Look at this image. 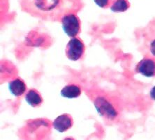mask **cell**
<instances>
[{
	"instance_id": "1",
	"label": "cell",
	"mask_w": 155,
	"mask_h": 140,
	"mask_svg": "<svg viewBox=\"0 0 155 140\" xmlns=\"http://www.w3.org/2000/svg\"><path fill=\"white\" fill-rule=\"evenodd\" d=\"M81 0H20L21 10L44 20H61L64 15L79 10Z\"/></svg>"
},
{
	"instance_id": "2",
	"label": "cell",
	"mask_w": 155,
	"mask_h": 140,
	"mask_svg": "<svg viewBox=\"0 0 155 140\" xmlns=\"http://www.w3.org/2000/svg\"><path fill=\"white\" fill-rule=\"evenodd\" d=\"M94 105L100 116L108 120H114L118 116L117 109L106 96H98L94 99Z\"/></svg>"
},
{
	"instance_id": "3",
	"label": "cell",
	"mask_w": 155,
	"mask_h": 140,
	"mask_svg": "<svg viewBox=\"0 0 155 140\" xmlns=\"http://www.w3.org/2000/svg\"><path fill=\"white\" fill-rule=\"evenodd\" d=\"M63 30L69 37L76 38L81 31V21L75 13H69L61 20Z\"/></svg>"
},
{
	"instance_id": "4",
	"label": "cell",
	"mask_w": 155,
	"mask_h": 140,
	"mask_svg": "<svg viewBox=\"0 0 155 140\" xmlns=\"http://www.w3.org/2000/svg\"><path fill=\"white\" fill-rule=\"evenodd\" d=\"M85 52V46L83 42L78 38H72L67 45L65 54L71 61H78L83 57Z\"/></svg>"
},
{
	"instance_id": "5",
	"label": "cell",
	"mask_w": 155,
	"mask_h": 140,
	"mask_svg": "<svg viewBox=\"0 0 155 140\" xmlns=\"http://www.w3.org/2000/svg\"><path fill=\"white\" fill-rule=\"evenodd\" d=\"M136 71L137 73L147 78L155 76V61L150 57L143 59L136 65Z\"/></svg>"
},
{
	"instance_id": "6",
	"label": "cell",
	"mask_w": 155,
	"mask_h": 140,
	"mask_svg": "<svg viewBox=\"0 0 155 140\" xmlns=\"http://www.w3.org/2000/svg\"><path fill=\"white\" fill-rule=\"evenodd\" d=\"M73 119L70 114H63L57 117L53 122V128L59 132H64L71 128Z\"/></svg>"
},
{
	"instance_id": "7",
	"label": "cell",
	"mask_w": 155,
	"mask_h": 140,
	"mask_svg": "<svg viewBox=\"0 0 155 140\" xmlns=\"http://www.w3.org/2000/svg\"><path fill=\"white\" fill-rule=\"evenodd\" d=\"M8 89L13 96L18 97L25 93L27 86L22 79L16 78L9 82Z\"/></svg>"
},
{
	"instance_id": "8",
	"label": "cell",
	"mask_w": 155,
	"mask_h": 140,
	"mask_svg": "<svg viewBox=\"0 0 155 140\" xmlns=\"http://www.w3.org/2000/svg\"><path fill=\"white\" fill-rule=\"evenodd\" d=\"M25 100L32 107H38L43 103V98L37 90L31 89L25 95Z\"/></svg>"
},
{
	"instance_id": "9",
	"label": "cell",
	"mask_w": 155,
	"mask_h": 140,
	"mask_svg": "<svg viewBox=\"0 0 155 140\" xmlns=\"http://www.w3.org/2000/svg\"><path fill=\"white\" fill-rule=\"evenodd\" d=\"M61 96L64 98L73 99L81 96V89L77 84H68L61 90Z\"/></svg>"
},
{
	"instance_id": "10",
	"label": "cell",
	"mask_w": 155,
	"mask_h": 140,
	"mask_svg": "<svg viewBox=\"0 0 155 140\" xmlns=\"http://www.w3.org/2000/svg\"><path fill=\"white\" fill-rule=\"evenodd\" d=\"M130 4L127 0H115L110 6V10L115 13H122L129 8Z\"/></svg>"
},
{
	"instance_id": "11",
	"label": "cell",
	"mask_w": 155,
	"mask_h": 140,
	"mask_svg": "<svg viewBox=\"0 0 155 140\" xmlns=\"http://www.w3.org/2000/svg\"><path fill=\"white\" fill-rule=\"evenodd\" d=\"M94 2L97 6L102 8H108L110 4V0H94Z\"/></svg>"
},
{
	"instance_id": "12",
	"label": "cell",
	"mask_w": 155,
	"mask_h": 140,
	"mask_svg": "<svg viewBox=\"0 0 155 140\" xmlns=\"http://www.w3.org/2000/svg\"><path fill=\"white\" fill-rule=\"evenodd\" d=\"M150 52H151L152 55L155 56V39L154 40H152L151 43H150Z\"/></svg>"
},
{
	"instance_id": "13",
	"label": "cell",
	"mask_w": 155,
	"mask_h": 140,
	"mask_svg": "<svg viewBox=\"0 0 155 140\" xmlns=\"http://www.w3.org/2000/svg\"><path fill=\"white\" fill-rule=\"evenodd\" d=\"M150 97H151V98L152 99V100H155V86L152 87V89L150 90Z\"/></svg>"
},
{
	"instance_id": "14",
	"label": "cell",
	"mask_w": 155,
	"mask_h": 140,
	"mask_svg": "<svg viewBox=\"0 0 155 140\" xmlns=\"http://www.w3.org/2000/svg\"><path fill=\"white\" fill-rule=\"evenodd\" d=\"M64 140H74L73 138H71V137H67V138L64 139Z\"/></svg>"
}]
</instances>
